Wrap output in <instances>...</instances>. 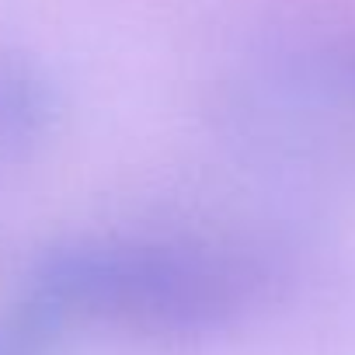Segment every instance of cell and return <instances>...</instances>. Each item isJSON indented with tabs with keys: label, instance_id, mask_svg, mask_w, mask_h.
<instances>
[{
	"label": "cell",
	"instance_id": "cell-2",
	"mask_svg": "<svg viewBox=\"0 0 355 355\" xmlns=\"http://www.w3.org/2000/svg\"><path fill=\"white\" fill-rule=\"evenodd\" d=\"M60 115V98L49 77L15 56H0V160L39 146Z\"/></svg>",
	"mask_w": 355,
	"mask_h": 355
},
{
	"label": "cell",
	"instance_id": "cell-3",
	"mask_svg": "<svg viewBox=\"0 0 355 355\" xmlns=\"http://www.w3.org/2000/svg\"><path fill=\"white\" fill-rule=\"evenodd\" d=\"M70 320L32 286L0 313V355H53Z\"/></svg>",
	"mask_w": 355,
	"mask_h": 355
},
{
	"label": "cell",
	"instance_id": "cell-4",
	"mask_svg": "<svg viewBox=\"0 0 355 355\" xmlns=\"http://www.w3.org/2000/svg\"><path fill=\"white\" fill-rule=\"evenodd\" d=\"M352 84H355V67H352Z\"/></svg>",
	"mask_w": 355,
	"mask_h": 355
},
{
	"label": "cell",
	"instance_id": "cell-1",
	"mask_svg": "<svg viewBox=\"0 0 355 355\" xmlns=\"http://www.w3.org/2000/svg\"><path fill=\"white\" fill-rule=\"evenodd\" d=\"M25 286L70 324L192 341L237 324L265 293L258 258L185 237H84L42 251Z\"/></svg>",
	"mask_w": 355,
	"mask_h": 355
}]
</instances>
